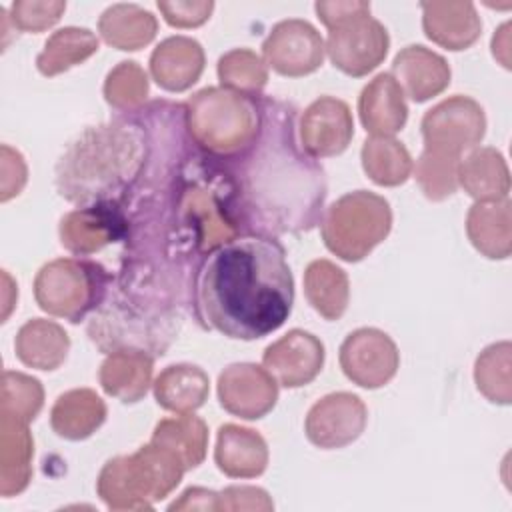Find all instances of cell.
Masks as SVG:
<instances>
[{
  "label": "cell",
  "instance_id": "obj_1",
  "mask_svg": "<svg viewBox=\"0 0 512 512\" xmlns=\"http://www.w3.org/2000/svg\"><path fill=\"white\" fill-rule=\"evenodd\" d=\"M224 166L244 234L308 232L322 220L326 174L296 140V110L260 98L256 138Z\"/></svg>",
  "mask_w": 512,
  "mask_h": 512
},
{
  "label": "cell",
  "instance_id": "obj_2",
  "mask_svg": "<svg viewBox=\"0 0 512 512\" xmlns=\"http://www.w3.org/2000/svg\"><path fill=\"white\" fill-rule=\"evenodd\" d=\"M198 318L234 340L278 330L294 304L286 252L274 236L238 234L202 258L194 280Z\"/></svg>",
  "mask_w": 512,
  "mask_h": 512
},
{
  "label": "cell",
  "instance_id": "obj_3",
  "mask_svg": "<svg viewBox=\"0 0 512 512\" xmlns=\"http://www.w3.org/2000/svg\"><path fill=\"white\" fill-rule=\"evenodd\" d=\"M144 126L116 120L86 128L56 164V188L74 204L122 202L134 192L148 162Z\"/></svg>",
  "mask_w": 512,
  "mask_h": 512
},
{
  "label": "cell",
  "instance_id": "obj_4",
  "mask_svg": "<svg viewBox=\"0 0 512 512\" xmlns=\"http://www.w3.org/2000/svg\"><path fill=\"white\" fill-rule=\"evenodd\" d=\"M186 466L170 450L148 442L136 452L108 460L96 492L110 510H150L182 480Z\"/></svg>",
  "mask_w": 512,
  "mask_h": 512
},
{
  "label": "cell",
  "instance_id": "obj_5",
  "mask_svg": "<svg viewBox=\"0 0 512 512\" xmlns=\"http://www.w3.org/2000/svg\"><path fill=\"white\" fill-rule=\"evenodd\" d=\"M186 132L216 160L242 152L258 134L260 100L228 88H204L184 104Z\"/></svg>",
  "mask_w": 512,
  "mask_h": 512
},
{
  "label": "cell",
  "instance_id": "obj_6",
  "mask_svg": "<svg viewBox=\"0 0 512 512\" xmlns=\"http://www.w3.org/2000/svg\"><path fill=\"white\" fill-rule=\"evenodd\" d=\"M392 228V208L380 194L356 190L334 200L320 220L326 248L340 260L358 262L366 258Z\"/></svg>",
  "mask_w": 512,
  "mask_h": 512
},
{
  "label": "cell",
  "instance_id": "obj_7",
  "mask_svg": "<svg viewBox=\"0 0 512 512\" xmlns=\"http://www.w3.org/2000/svg\"><path fill=\"white\" fill-rule=\"evenodd\" d=\"M110 288L106 270L90 260L58 258L44 264L34 278L38 306L58 318L80 322L104 302Z\"/></svg>",
  "mask_w": 512,
  "mask_h": 512
},
{
  "label": "cell",
  "instance_id": "obj_8",
  "mask_svg": "<svg viewBox=\"0 0 512 512\" xmlns=\"http://www.w3.org/2000/svg\"><path fill=\"white\" fill-rule=\"evenodd\" d=\"M390 36L384 24L360 12L328 28L326 54L344 74L360 78L372 72L388 54Z\"/></svg>",
  "mask_w": 512,
  "mask_h": 512
},
{
  "label": "cell",
  "instance_id": "obj_9",
  "mask_svg": "<svg viewBox=\"0 0 512 512\" xmlns=\"http://www.w3.org/2000/svg\"><path fill=\"white\" fill-rule=\"evenodd\" d=\"M424 148L458 156L474 150L486 134L484 108L470 96H450L430 108L420 124Z\"/></svg>",
  "mask_w": 512,
  "mask_h": 512
},
{
  "label": "cell",
  "instance_id": "obj_10",
  "mask_svg": "<svg viewBox=\"0 0 512 512\" xmlns=\"http://www.w3.org/2000/svg\"><path fill=\"white\" fill-rule=\"evenodd\" d=\"M340 368L354 384L374 390L386 386L398 372L396 342L378 328H358L340 346Z\"/></svg>",
  "mask_w": 512,
  "mask_h": 512
},
{
  "label": "cell",
  "instance_id": "obj_11",
  "mask_svg": "<svg viewBox=\"0 0 512 512\" xmlns=\"http://www.w3.org/2000/svg\"><path fill=\"white\" fill-rule=\"evenodd\" d=\"M326 44L320 32L306 20L278 22L262 42V60L274 72L290 78L306 76L324 62Z\"/></svg>",
  "mask_w": 512,
  "mask_h": 512
},
{
  "label": "cell",
  "instance_id": "obj_12",
  "mask_svg": "<svg viewBox=\"0 0 512 512\" xmlns=\"http://www.w3.org/2000/svg\"><path fill=\"white\" fill-rule=\"evenodd\" d=\"M368 422V410L352 392H332L320 398L306 414V438L322 448H344L360 438Z\"/></svg>",
  "mask_w": 512,
  "mask_h": 512
},
{
  "label": "cell",
  "instance_id": "obj_13",
  "mask_svg": "<svg viewBox=\"0 0 512 512\" xmlns=\"http://www.w3.org/2000/svg\"><path fill=\"white\" fill-rule=\"evenodd\" d=\"M128 224V212L122 202H98L62 216L58 232L68 252L88 256L122 238L128 232Z\"/></svg>",
  "mask_w": 512,
  "mask_h": 512
},
{
  "label": "cell",
  "instance_id": "obj_14",
  "mask_svg": "<svg viewBox=\"0 0 512 512\" xmlns=\"http://www.w3.org/2000/svg\"><path fill=\"white\" fill-rule=\"evenodd\" d=\"M220 406L244 420L264 418L278 400V382L258 364L240 362L226 366L218 376Z\"/></svg>",
  "mask_w": 512,
  "mask_h": 512
},
{
  "label": "cell",
  "instance_id": "obj_15",
  "mask_svg": "<svg viewBox=\"0 0 512 512\" xmlns=\"http://www.w3.org/2000/svg\"><path fill=\"white\" fill-rule=\"evenodd\" d=\"M324 356V344L318 336L294 328L266 346L262 366L272 374L278 386L300 388L320 374Z\"/></svg>",
  "mask_w": 512,
  "mask_h": 512
},
{
  "label": "cell",
  "instance_id": "obj_16",
  "mask_svg": "<svg viewBox=\"0 0 512 512\" xmlns=\"http://www.w3.org/2000/svg\"><path fill=\"white\" fill-rule=\"evenodd\" d=\"M298 130L308 156L330 158L342 154L354 136L352 112L344 100L320 96L302 112Z\"/></svg>",
  "mask_w": 512,
  "mask_h": 512
},
{
  "label": "cell",
  "instance_id": "obj_17",
  "mask_svg": "<svg viewBox=\"0 0 512 512\" xmlns=\"http://www.w3.org/2000/svg\"><path fill=\"white\" fill-rule=\"evenodd\" d=\"M390 74L402 88L404 96L414 102H426L444 92L452 76L444 56L420 44L402 48L392 60Z\"/></svg>",
  "mask_w": 512,
  "mask_h": 512
},
{
  "label": "cell",
  "instance_id": "obj_18",
  "mask_svg": "<svg viewBox=\"0 0 512 512\" xmlns=\"http://www.w3.org/2000/svg\"><path fill=\"white\" fill-rule=\"evenodd\" d=\"M424 34L448 50H466L482 34V22L472 2H422Z\"/></svg>",
  "mask_w": 512,
  "mask_h": 512
},
{
  "label": "cell",
  "instance_id": "obj_19",
  "mask_svg": "<svg viewBox=\"0 0 512 512\" xmlns=\"http://www.w3.org/2000/svg\"><path fill=\"white\" fill-rule=\"evenodd\" d=\"M204 50L198 40L170 36L162 40L150 56V74L168 92H184L204 72Z\"/></svg>",
  "mask_w": 512,
  "mask_h": 512
},
{
  "label": "cell",
  "instance_id": "obj_20",
  "mask_svg": "<svg viewBox=\"0 0 512 512\" xmlns=\"http://www.w3.org/2000/svg\"><path fill=\"white\" fill-rule=\"evenodd\" d=\"M360 122L372 136H394L408 120V106L402 88L390 72L374 76L358 98Z\"/></svg>",
  "mask_w": 512,
  "mask_h": 512
},
{
  "label": "cell",
  "instance_id": "obj_21",
  "mask_svg": "<svg viewBox=\"0 0 512 512\" xmlns=\"http://www.w3.org/2000/svg\"><path fill=\"white\" fill-rule=\"evenodd\" d=\"M214 462L230 478H256L268 466V444L252 428L224 424L216 436Z\"/></svg>",
  "mask_w": 512,
  "mask_h": 512
},
{
  "label": "cell",
  "instance_id": "obj_22",
  "mask_svg": "<svg viewBox=\"0 0 512 512\" xmlns=\"http://www.w3.org/2000/svg\"><path fill=\"white\" fill-rule=\"evenodd\" d=\"M154 356L144 350L122 348L108 352L100 366V386L108 396L124 404L142 400L152 384Z\"/></svg>",
  "mask_w": 512,
  "mask_h": 512
},
{
  "label": "cell",
  "instance_id": "obj_23",
  "mask_svg": "<svg viewBox=\"0 0 512 512\" xmlns=\"http://www.w3.org/2000/svg\"><path fill=\"white\" fill-rule=\"evenodd\" d=\"M466 234L472 246L490 260H504L512 252V204L508 198L476 202L466 216Z\"/></svg>",
  "mask_w": 512,
  "mask_h": 512
},
{
  "label": "cell",
  "instance_id": "obj_24",
  "mask_svg": "<svg viewBox=\"0 0 512 512\" xmlns=\"http://www.w3.org/2000/svg\"><path fill=\"white\" fill-rule=\"evenodd\" d=\"M458 186H462L476 202L508 198L510 170L504 156L492 146L470 150L466 158H460Z\"/></svg>",
  "mask_w": 512,
  "mask_h": 512
},
{
  "label": "cell",
  "instance_id": "obj_25",
  "mask_svg": "<svg viewBox=\"0 0 512 512\" xmlns=\"http://www.w3.org/2000/svg\"><path fill=\"white\" fill-rule=\"evenodd\" d=\"M34 440L28 424L0 416V494L16 496L32 478Z\"/></svg>",
  "mask_w": 512,
  "mask_h": 512
},
{
  "label": "cell",
  "instance_id": "obj_26",
  "mask_svg": "<svg viewBox=\"0 0 512 512\" xmlns=\"http://www.w3.org/2000/svg\"><path fill=\"white\" fill-rule=\"evenodd\" d=\"M106 420L104 400L90 388H74L60 394L50 410L52 430L66 440L92 436Z\"/></svg>",
  "mask_w": 512,
  "mask_h": 512
},
{
  "label": "cell",
  "instance_id": "obj_27",
  "mask_svg": "<svg viewBox=\"0 0 512 512\" xmlns=\"http://www.w3.org/2000/svg\"><path fill=\"white\" fill-rule=\"evenodd\" d=\"M14 350L18 360L30 368L56 370L68 356L70 336L54 320L32 318L18 330Z\"/></svg>",
  "mask_w": 512,
  "mask_h": 512
},
{
  "label": "cell",
  "instance_id": "obj_28",
  "mask_svg": "<svg viewBox=\"0 0 512 512\" xmlns=\"http://www.w3.org/2000/svg\"><path fill=\"white\" fill-rule=\"evenodd\" d=\"M158 406L174 414H188L204 406L210 380L208 374L194 364L166 366L152 384Z\"/></svg>",
  "mask_w": 512,
  "mask_h": 512
},
{
  "label": "cell",
  "instance_id": "obj_29",
  "mask_svg": "<svg viewBox=\"0 0 512 512\" xmlns=\"http://www.w3.org/2000/svg\"><path fill=\"white\" fill-rule=\"evenodd\" d=\"M98 32L112 48L140 50L154 40L158 20L138 4H112L98 18Z\"/></svg>",
  "mask_w": 512,
  "mask_h": 512
},
{
  "label": "cell",
  "instance_id": "obj_30",
  "mask_svg": "<svg viewBox=\"0 0 512 512\" xmlns=\"http://www.w3.org/2000/svg\"><path fill=\"white\" fill-rule=\"evenodd\" d=\"M304 294L322 318L338 320L348 308V276L340 266L326 258L312 260L304 272Z\"/></svg>",
  "mask_w": 512,
  "mask_h": 512
},
{
  "label": "cell",
  "instance_id": "obj_31",
  "mask_svg": "<svg viewBox=\"0 0 512 512\" xmlns=\"http://www.w3.org/2000/svg\"><path fill=\"white\" fill-rule=\"evenodd\" d=\"M150 442L176 454L186 470L202 464L208 450V428L202 418L188 414H176L162 418L152 432Z\"/></svg>",
  "mask_w": 512,
  "mask_h": 512
},
{
  "label": "cell",
  "instance_id": "obj_32",
  "mask_svg": "<svg viewBox=\"0 0 512 512\" xmlns=\"http://www.w3.org/2000/svg\"><path fill=\"white\" fill-rule=\"evenodd\" d=\"M98 36L88 28L66 26L56 30L46 42L36 58V68L42 76H58L72 66L88 60L98 52Z\"/></svg>",
  "mask_w": 512,
  "mask_h": 512
},
{
  "label": "cell",
  "instance_id": "obj_33",
  "mask_svg": "<svg viewBox=\"0 0 512 512\" xmlns=\"http://www.w3.org/2000/svg\"><path fill=\"white\" fill-rule=\"evenodd\" d=\"M360 158L364 172L378 186H400L410 178L414 168L406 146L392 136L368 138L362 146Z\"/></svg>",
  "mask_w": 512,
  "mask_h": 512
},
{
  "label": "cell",
  "instance_id": "obj_34",
  "mask_svg": "<svg viewBox=\"0 0 512 512\" xmlns=\"http://www.w3.org/2000/svg\"><path fill=\"white\" fill-rule=\"evenodd\" d=\"M512 344L508 340L486 346L474 364V382L490 402L508 406L512 402Z\"/></svg>",
  "mask_w": 512,
  "mask_h": 512
},
{
  "label": "cell",
  "instance_id": "obj_35",
  "mask_svg": "<svg viewBox=\"0 0 512 512\" xmlns=\"http://www.w3.org/2000/svg\"><path fill=\"white\" fill-rule=\"evenodd\" d=\"M218 78L222 88L256 98L268 82V68L254 50L234 48L220 56Z\"/></svg>",
  "mask_w": 512,
  "mask_h": 512
},
{
  "label": "cell",
  "instance_id": "obj_36",
  "mask_svg": "<svg viewBox=\"0 0 512 512\" xmlns=\"http://www.w3.org/2000/svg\"><path fill=\"white\" fill-rule=\"evenodd\" d=\"M458 166V156L424 148L412 170L424 196L428 200L440 202L458 190Z\"/></svg>",
  "mask_w": 512,
  "mask_h": 512
},
{
  "label": "cell",
  "instance_id": "obj_37",
  "mask_svg": "<svg viewBox=\"0 0 512 512\" xmlns=\"http://www.w3.org/2000/svg\"><path fill=\"white\" fill-rule=\"evenodd\" d=\"M42 406H44V388L40 380L24 372L4 370L0 416H8L18 422L30 424L38 416Z\"/></svg>",
  "mask_w": 512,
  "mask_h": 512
},
{
  "label": "cell",
  "instance_id": "obj_38",
  "mask_svg": "<svg viewBox=\"0 0 512 512\" xmlns=\"http://www.w3.org/2000/svg\"><path fill=\"white\" fill-rule=\"evenodd\" d=\"M148 90V74L134 60L116 64L104 80V98L120 112H138L146 102Z\"/></svg>",
  "mask_w": 512,
  "mask_h": 512
},
{
  "label": "cell",
  "instance_id": "obj_39",
  "mask_svg": "<svg viewBox=\"0 0 512 512\" xmlns=\"http://www.w3.org/2000/svg\"><path fill=\"white\" fill-rule=\"evenodd\" d=\"M66 2L62 0H16L10 6L8 20L14 30L44 32L52 28L64 14Z\"/></svg>",
  "mask_w": 512,
  "mask_h": 512
},
{
  "label": "cell",
  "instance_id": "obj_40",
  "mask_svg": "<svg viewBox=\"0 0 512 512\" xmlns=\"http://www.w3.org/2000/svg\"><path fill=\"white\" fill-rule=\"evenodd\" d=\"M158 10L164 20L176 28H196L204 24L212 10V0H174V2H158Z\"/></svg>",
  "mask_w": 512,
  "mask_h": 512
},
{
  "label": "cell",
  "instance_id": "obj_41",
  "mask_svg": "<svg viewBox=\"0 0 512 512\" xmlns=\"http://www.w3.org/2000/svg\"><path fill=\"white\" fill-rule=\"evenodd\" d=\"M274 502L258 486H228L218 492V510H272Z\"/></svg>",
  "mask_w": 512,
  "mask_h": 512
},
{
  "label": "cell",
  "instance_id": "obj_42",
  "mask_svg": "<svg viewBox=\"0 0 512 512\" xmlns=\"http://www.w3.org/2000/svg\"><path fill=\"white\" fill-rule=\"evenodd\" d=\"M2 178H0V200L8 202L18 196L26 184L28 170L22 154L8 144H2Z\"/></svg>",
  "mask_w": 512,
  "mask_h": 512
},
{
  "label": "cell",
  "instance_id": "obj_43",
  "mask_svg": "<svg viewBox=\"0 0 512 512\" xmlns=\"http://www.w3.org/2000/svg\"><path fill=\"white\" fill-rule=\"evenodd\" d=\"M314 10L320 18V22L326 28H332L334 24L356 16L360 12H370V2L362 0H336V2H316Z\"/></svg>",
  "mask_w": 512,
  "mask_h": 512
},
{
  "label": "cell",
  "instance_id": "obj_44",
  "mask_svg": "<svg viewBox=\"0 0 512 512\" xmlns=\"http://www.w3.org/2000/svg\"><path fill=\"white\" fill-rule=\"evenodd\" d=\"M170 510H218V492L198 486L188 488L170 504Z\"/></svg>",
  "mask_w": 512,
  "mask_h": 512
},
{
  "label": "cell",
  "instance_id": "obj_45",
  "mask_svg": "<svg viewBox=\"0 0 512 512\" xmlns=\"http://www.w3.org/2000/svg\"><path fill=\"white\" fill-rule=\"evenodd\" d=\"M510 30V22H504L492 36V54L504 68H510Z\"/></svg>",
  "mask_w": 512,
  "mask_h": 512
},
{
  "label": "cell",
  "instance_id": "obj_46",
  "mask_svg": "<svg viewBox=\"0 0 512 512\" xmlns=\"http://www.w3.org/2000/svg\"><path fill=\"white\" fill-rule=\"evenodd\" d=\"M2 280H4V310H2V322H4V320L8 318L12 306H14V302L8 298V294H10V292H12V294H18V292H16V288H14V284H12V280H10V276H8L6 270L2 272Z\"/></svg>",
  "mask_w": 512,
  "mask_h": 512
}]
</instances>
